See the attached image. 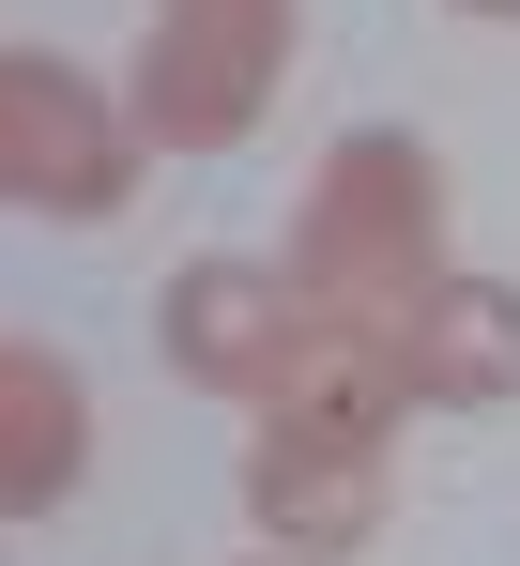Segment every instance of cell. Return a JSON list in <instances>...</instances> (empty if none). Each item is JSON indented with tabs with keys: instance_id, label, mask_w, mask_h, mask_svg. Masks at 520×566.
<instances>
[{
	"instance_id": "cell-2",
	"label": "cell",
	"mask_w": 520,
	"mask_h": 566,
	"mask_svg": "<svg viewBox=\"0 0 520 566\" xmlns=\"http://www.w3.org/2000/svg\"><path fill=\"white\" fill-rule=\"evenodd\" d=\"M138 154H154V138L123 123L107 77H77L62 46H0V199H15V214L92 230V214L138 199Z\"/></svg>"
},
{
	"instance_id": "cell-4",
	"label": "cell",
	"mask_w": 520,
	"mask_h": 566,
	"mask_svg": "<svg viewBox=\"0 0 520 566\" xmlns=\"http://www.w3.org/2000/svg\"><path fill=\"white\" fill-rule=\"evenodd\" d=\"M322 306L291 291V261H184L169 291H154V353H169V382H199V398H246V413H275L291 382L322 368Z\"/></svg>"
},
{
	"instance_id": "cell-7",
	"label": "cell",
	"mask_w": 520,
	"mask_h": 566,
	"mask_svg": "<svg viewBox=\"0 0 520 566\" xmlns=\"http://www.w3.org/2000/svg\"><path fill=\"white\" fill-rule=\"evenodd\" d=\"M92 474V382L46 337H0V521H46Z\"/></svg>"
},
{
	"instance_id": "cell-8",
	"label": "cell",
	"mask_w": 520,
	"mask_h": 566,
	"mask_svg": "<svg viewBox=\"0 0 520 566\" xmlns=\"http://www.w3.org/2000/svg\"><path fill=\"white\" fill-rule=\"evenodd\" d=\"M459 15H520V0H459Z\"/></svg>"
},
{
	"instance_id": "cell-6",
	"label": "cell",
	"mask_w": 520,
	"mask_h": 566,
	"mask_svg": "<svg viewBox=\"0 0 520 566\" xmlns=\"http://www.w3.org/2000/svg\"><path fill=\"white\" fill-rule=\"evenodd\" d=\"M383 353L414 382V413H490V398H520V291L506 276H429L414 322H383Z\"/></svg>"
},
{
	"instance_id": "cell-5",
	"label": "cell",
	"mask_w": 520,
	"mask_h": 566,
	"mask_svg": "<svg viewBox=\"0 0 520 566\" xmlns=\"http://www.w3.org/2000/svg\"><path fill=\"white\" fill-rule=\"evenodd\" d=\"M383 429H352V413H306V398H275L246 429V521H260V552H291V566H337L383 536Z\"/></svg>"
},
{
	"instance_id": "cell-9",
	"label": "cell",
	"mask_w": 520,
	"mask_h": 566,
	"mask_svg": "<svg viewBox=\"0 0 520 566\" xmlns=\"http://www.w3.org/2000/svg\"><path fill=\"white\" fill-rule=\"evenodd\" d=\"M260 566H291V552H260Z\"/></svg>"
},
{
	"instance_id": "cell-1",
	"label": "cell",
	"mask_w": 520,
	"mask_h": 566,
	"mask_svg": "<svg viewBox=\"0 0 520 566\" xmlns=\"http://www.w3.org/2000/svg\"><path fill=\"white\" fill-rule=\"evenodd\" d=\"M429 276H459V261H444V154L398 138V123H352L337 154L306 169L291 291H306L322 322H352V337H383V322H414Z\"/></svg>"
},
{
	"instance_id": "cell-3",
	"label": "cell",
	"mask_w": 520,
	"mask_h": 566,
	"mask_svg": "<svg viewBox=\"0 0 520 566\" xmlns=\"http://www.w3.org/2000/svg\"><path fill=\"white\" fill-rule=\"evenodd\" d=\"M275 62H291V0H154L123 123L154 154H230L260 107H275Z\"/></svg>"
}]
</instances>
